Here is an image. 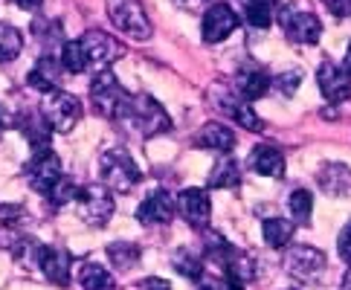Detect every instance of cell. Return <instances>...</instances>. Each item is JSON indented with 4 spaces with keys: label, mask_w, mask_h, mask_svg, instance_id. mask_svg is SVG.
I'll list each match as a JSON object with an SVG mask.
<instances>
[{
    "label": "cell",
    "mask_w": 351,
    "mask_h": 290,
    "mask_svg": "<svg viewBox=\"0 0 351 290\" xmlns=\"http://www.w3.org/2000/svg\"><path fill=\"white\" fill-rule=\"evenodd\" d=\"M9 125H12V117H9V113H6L3 108H0V134H3V131L9 128Z\"/></svg>",
    "instance_id": "39"
},
{
    "label": "cell",
    "mask_w": 351,
    "mask_h": 290,
    "mask_svg": "<svg viewBox=\"0 0 351 290\" xmlns=\"http://www.w3.org/2000/svg\"><path fill=\"white\" fill-rule=\"evenodd\" d=\"M250 169L265 178H285V154L276 145H256L250 151Z\"/></svg>",
    "instance_id": "16"
},
{
    "label": "cell",
    "mask_w": 351,
    "mask_h": 290,
    "mask_svg": "<svg viewBox=\"0 0 351 290\" xmlns=\"http://www.w3.org/2000/svg\"><path fill=\"white\" fill-rule=\"evenodd\" d=\"M197 290H230V285H227V279H221V276H200Z\"/></svg>",
    "instance_id": "35"
},
{
    "label": "cell",
    "mask_w": 351,
    "mask_h": 290,
    "mask_svg": "<svg viewBox=\"0 0 351 290\" xmlns=\"http://www.w3.org/2000/svg\"><path fill=\"white\" fill-rule=\"evenodd\" d=\"M171 267L192 282H197L200 276H204V261H200L192 250H178V253L171 256Z\"/></svg>",
    "instance_id": "29"
},
{
    "label": "cell",
    "mask_w": 351,
    "mask_h": 290,
    "mask_svg": "<svg viewBox=\"0 0 351 290\" xmlns=\"http://www.w3.org/2000/svg\"><path fill=\"white\" fill-rule=\"evenodd\" d=\"M293 221H287V218H265V223H261V235H265V244L273 247V250H279L285 247L287 241L293 238Z\"/></svg>",
    "instance_id": "26"
},
{
    "label": "cell",
    "mask_w": 351,
    "mask_h": 290,
    "mask_svg": "<svg viewBox=\"0 0 351 290\" xmlns=\"http://www.w3.org/2000/svg\"><path fill=\"white\" fill-rule=\"evenodd\" d=\"M119 122H131V128L143 136V140H152V136L171 131V119L169 113L162 110V105L152 96H131L128 110Z\"/></svg>",
    "instance_id": "1"
},
{
    "label": "cell",
    "mask_w": 351,
    "mask_h": 290,
    "mask_svg": "<svg viewBox=\"0 0 351 290\" xmlns=\"http://www.w3.org/2000/svg\"><path fill=\"white\" fill-rule=\"evenodd\" d=\"M38 267L41 273L47 276L53 285H61L64 287L70 282V270H73V258L67 250H61V247H38Z\"/></svg>",
    "instance_id": "15"
},
{
    "label": "cell",
    "mask_w": 351,
    "mask_h": 290,
    "mask_svg": "<svg viewBox=\"0 0 351 290\" xmlns=\"http://www.w3.org/2000/svg\"><path fill=\"white\" fill-rule=\"evenodd\" d=\"M61 70H67L73 75H79L87 70V56L79 41H64L61 44Z\"/></svg>",
    "instance_id": "30"
},
{
    "label": "cell",
    "mask_w": 351,
    "mask_h": 290,
    "mask_svg": "<svg viewBox=\"0 0 351 290\" xmlns=\"http://www.w3.org/2000/svg\"><path fill=\"white\" fill-rule=\"evenodd\" d=\"M12 3H15L18 9H23V12H38L44 0H12Z\"/></svg>",
    "instance_id": "38"
},
{
    "label": "cell",
    "mask_w": 351,
    "mask_h": 290,
    "mask_svg": "<svg viewBox=\"0 0 351 290\" xmlns=\"http://www.w3.org/2000/svg\"><path fill=\"white\" fill-rule=\"evenodd\" d=\"M79 204H82V215L87 223L93 226H105L110 221V215H114L117 209V200H114V192H110L108 186H87L82 189L79 195Z\"/></svg>",
    "instance_id": "10"
},
{
    "label": "cell",
    "mask_w": 351,
    "mask_h": 290,
    "mask_svg": "<svg viewBox=\"0 0 351 290\" xmlns=\"http://www.w3.org/2000/svg\"><path fill=\"white\" fill-rule=\"evenodd\" d=\"M178 209L183 221L192 226V230H206L209 226V215H212V204H209V195L204 189H186L178 197Z\"/></svg>",
    "instance_id": "13"
},
{
    "label": "cell",
    "mask_w": 351,
    "mask_h": 290,
    "mask_svg": "<svg viewBox=\"0 0 351 290\" xmlns=\"http://www.w3.org/2000/svg\"><path fill=\"white\" fill-rule=\"evenodd\" d=\"M140 256H143V250H140V244H134V241L108 244V258H110V264H114V270H117V273H128V270H134V264L140 261Z\"/></svg>",
    "instance_id": "24"
},
{
    "label": "cell",
    "mask_w": 351,
    "mask_h": 290,
    "mask_svg": "<svg viewBox=\"0 0 351 290\" xmlns=\"http://www.w3.org/2000/svg\"><path fill=\"white\" fill-rule=\"evenodd\" d=\"M337 250H340V258L351 267V223L340 232V241H337Z\"/></svg>",
    "instance_id": "34"
},
{
    "label": "cell",
    "mask_w": 351,
    "mask_h": 290,
    "mask_svg": "<svg viewBox=\"0 0 351 290\" xmlns=\"http://www.w3.org/2000/svg\"><path fill=\"white\" fill-rule=\"evenodd\" d=\"M343 70L351 75V44H348V49H346V64H343Z\"/></svg>",
    "instance_id": "40"
},
{
    "label": "cell",
    "mask_w": 351,
    "mask_h": 290,
    "mask_svg": "<svg viewBox=\"0 0 351 290\" xmlns=\"http://www.w3.org/2000/svg\"><path fill=\"white\" fill-rule=\"evenodd\" d=\"M61 180V160L49 145L32 148V157L27 162V183L38 195H47L49 189Z\"/></svg>",
    "instance_id": "7"
},
{
    "label": "cell",
    "mask_w": 351,
    "mask_h": 290,
    "mask_svg": "<svg viewBox=\"0 0 351 290\" xmlns=\"http://www.w3.org/2000/svg\"><path fill=\"white\" fill-rule=\"evenodd\" d=\"M235 186H241V169H238L232 157H221L209 174V189H235Z\"/></svg>",
    "instance_id": "25"
},
{
    "label": "cell",
    "mask_w": 351,
    "mask_h": 290,
    "mask_svg": "<svg viewBox=\"0 0 351 290\" xmlns=\"http://www.w3.org/2000/svg\"><path fill=\"white\" fill-rule=\"evenodd\" d=\"M325 253L313 247H291V253L285 258V270L293 276L296 282H305V285H317L325 273Z\"/></svg>",
    "instance_id": "9"
},
{
    "label": "cell",
    "mask_w": 351,
    "mask_h": 290,
    "mask_svg": "<svg viewBox=\"0 0 351 290\" xmlns=\"http://www.w3.org/2000/svg\"><path fill=\"white\" fill-rule=\"evenodd\" d=\"M287 206H291V215L296 218V223L302 226H311V212H313V195L308 189H296L287 200Z\"/></svg>",
    "instance_id": "32"
},
{
    "label": "cell",
    "mask_w": 351,
    "mask_h": 290,
    "mask_svg": "<svg viewBox=\"0 0 351 290\" xmlns=\"http://www.w3.org/2000/svg\"><path fill=\"white\" fill-rule=\"evenodd\" d=\"M247 23L256 29H267L276 18V0H244Z\"/></svg>",
    "instance_id": "27"
},
{
    "label": "cell",
    "mask_w": 351,
    "mask_h": 290,
    "mask_svg": "<svg viewBox=\"0 0 351 290\" xmlns=\"http://www.w3.org/2000/svg\"><path fill=\"white\" fill-rule=\"evenodd\" d=\"M317 82H319L322 96L328 99L331 105H340V102H346V99L351 96V75H348L343 67L331 64V61L319 64V70H317Z\"/></svg>",
    "instance_id": "14"
},
{
    "label": "cell",
    "mask_w": 351,
    "mask_h": 290,
    "mask_svg": "<svg viewBox=\"0 0 351 290\" xmlns=\"http://www.w3.org/2000/svg\"><path fill=\"white\" fill-rule=\"evenodd\" d=\"M90 99H93V108L99 117L105 119H114L119 122L125 117V110H128V102H131V93L125 90L119 84V79L110 70H102L90 82Z\"/></svg>",
    "instance_id": "2"
},
{
    "label": "cell",
    "mask_w": 351,
    "mask_h": 290,
    "mask_svg": "<svg viewBox=\"0 0 351 290\" xmlns=\"http://www.w3.org/2000/svg\"><path fill=\"white\" fill-rule=\"evenodd\" d=\"M58 70H61V64H56V58L53 56H41L38 58V64H35L32 70H29V87H35L38 93H49V90H56L58 87Z\"/></svg>",
    "instance_id": "21"
},
{
    "label": "cell",
    "mask_w": 351,
    "mask_h": 290,
    "mask_svg": "<svg viewBox=\"0 0 351 290\" xmlns=\"http://www.w3.org/2000/svg\"><path fill=\"white\" fill-rule=\"evenodd\" d=\"M41 113H44V119L49 122V128H53V131L70 134L73 128H76V122L82 119V102L73 93L56 87V90L44 93Z\"/></svg>",
    "instance_id": "4"
},
{
    "label": "cell",
    "mask_w": 351,
    "mask_h": 290,
    "mask_svg": "<svg viewBox=\"0 0 351 290\" xmlns=\"http://www.w3.org/2000/svg\"><path fill=\"white\" fill-rule=\"evenodd\" d=\"M23 49V35L12 23H0V64L15 61Z\"/></svg>",
    "instance_id": "28"
},
{
    "label": "cell",
    "mask_w": 351,
    "mask_h": 290,
    "mask_svg": "<svg viewBox=\"0 0 351 290\" xmlns=\"http://www.w3.org/2000/svg\"><path fill=\"white\" fill-rule=\"evenodd\" d=\"M218 108L227 113V117H232L238 125H244L247 131H265V122L256 117V110L250 108L247 99H241V96H230V93H221Z\"/></svg>",
    "instance_id": "17"
},
{
    "label": "cell",
    "mask_w": 351,
    "mask_h": 290,
    "mask_svg": "<svg viewBox=\"0 0 351 290\" xmlns=\"http://www.w3.org/2000/svg\"><path fill=\"white\" fill-rule=\"evenodd\" d=\"M174 209H178L174 197L166 192V189H157V192H152L140 204V209H136V221H140L143 226H166L174 218Z\"/></svg>",
    "instance_id": "12"
},
{
    "label": "cell",
    "mask_w": 351,
    "mask_h": 290,
    "mask_svg": "<svg viewBox=\"0 0 351 290\" xmlns=\"http://www.w3.org/2000/svg\"><path fill=\"white\" fill-rule=\"evenodd\" d=\"M343 285H346V290H351V270L346 273V279H343Z\"/></svg>",
    "instance_id": "41"
},
{
    "label": "cell",
    "mask_w": 351,
    "mask_h": 290,
    "mask_svg": "<svg viewBox=\"0 0 351 290\" xmlns=\"http://www.w3.org/2000/svg\"><path fill=\"white\" fill-rule=\"evenodd\" d=\"M195 145H197V148H212V151H221V154H227V151L235 148V134L227 128V125H221V122H206L204 128L195 134Z\"/></svg>",
    "instance_id": "20"
},
{
    "label": "cell",
    "mask_w": 351,
    "mask_h": 290,
    "mask_svg": "<svg viewBox=\"0 0 351 290\" xmlns=\"http://www.w3.org/2000/svg\"><path fill=\"white\" fill-rule=\"evenodd\" d=\"M279 23H282L287 41L299 44V47L317 44L319 35H322L319 18L313 15V12H308V9H299V6H285V9L279 12Z\"/></svg>",
    "instance_id": "5"
},
{
    "label": "cell",
    "mask_w": 351,
    "mask_h": 290,
    "mask_svg": "<svg viewBox=\"0 0 351 290\" xmlns=\"http://www.w3.org/2000/svg\"><path fill=\"white\" fill-rule=\"evenodd\" d=\"M108 15L117 29L136 38V41H148L152 38V23H148L140 0H108Z\"/></svg>",
    "instance_id": "6"
},
{
    "label": "cell",
    "mask_w": 351,
    "mask_h": 290,
    "mask_svg": "<svg viewBox=\"0 0 351 290\" xmlns=\"http://www.w3.org/2000/svg\"><path fill=\"white\" fill-rule=\"evenodd\" d=\"M140 178H143L140 169H136V162L131 160V154L125 148H110L102 154V180L110 192L128 195L136 189Z\"/></svg>",
    "instance_id": "3"
},
{
    "label": "cell",
    "mask_w": 351,
    "mask_h": 290,
    "mask_svg": "<svg viewBox=\"0 0 351 290\" xmlns=\"http://www.w3.org/2000/svg\"><path fill=\"white\" fill-rule=\"evenodd\" d=\"M270 84H273V79L265 67H244L238 73V93H241V99H247V102L265 99L270 93Z\"/></svg>",
    "instance_id": "18"
},
{
    "label": "cell",
    "mask_w": 351,
    "mask_h": 290,
    "mask_svg": "<svg viewBox=\"0 0 351 290\" xmlns=\"http://www.w3.org/2000/svg\"><path fill=\"white\" fill-rule=\"evenodd\" d=\"M317 180H319L325 195L340 197V195L351 192V169L346 166V162H325V166L319 169V174H317Z\"/></svg>",
    "instance_id": "19"
},
{
    "label": "cell",
    "mask_w": 351,
    "mask_h": 290,
    "mask_svg": "<svg viewBox=\"0 0 351 290\" xmlns=\"http://www.w3.org/2000/svg\"><path fill=\"white\" fill-rule=\"evenodd\" d=\"M79 285H82V290H117L114 276H110V273L102 267V264H96V261L82 264V270H79Z\"/></svg>",
    "instance_id": "23"
},
{
    "label": "cell",
    "mask_w": 351,
    "mask_h": 290,
    "mask_svg": "<svg viewBox=\"0 0 351 290\" xmlns=\"http://www.w3.org/2000/svg\"><path fill=\"white\" fill-rule=\"evenodd\" d=\"M79 195H82V189H79V183H76V180L61 178V180H58V183L47 192V200H49V204H53L56 209H61V206L73 204V200H79Z\"/></svg>",
    "instance_id": "31"
},
{
    "label": "cell",
    "mask_w": 351,
    "mask_h": 290,
    "mask_svg": "<svg viewBox=\"0 0 351 290\" xmlns=\"http://www.w3.org/2000/svg\"><path fill=\"white\" fill-rule=\"evenodd\" d=\"M325 6H328L331 15H337V18H348L351 15V0H325Z\"/></svg>",
    "instance_id": "36"
},
{
    "label": "cell",
    "mask_w": 351,
    "mask_h": 290,
    "mask_svg": "<svg viewBox=\"0 0 351 290\" xmlns=\"http://www.w3.org/2000/svg\"><path fill=\"white\" fill-rule=\"evenodd\" d=\"M18 128L23 131V136L29 140V145L32 148H44V145H49V122L44 119V113L41 110H27L23 117L18 119Z\"/></svg>",
    "instance_id": "22"
},
{
    "label": "cell",
    "mask_w": 351,
    "mask_h": 290,
    "mask_svg": "<svg viewBox=\"0 0 351 290\" xmlns=\"http://www.w3.org/2000/svg\"><path fill=\"white\" fill-rule=\"evenodd\" d=\"M238 15L235 9L227 3H212L209 12L204 15V41L206 44H221L238 29Z\"/></svg>",
    "instance_id": "11"
},
{
    "label": "cell",
    "mask_w": 351,
    "mask_h": 290,
    "mask_svg": "<svg viewBox=\"0 0 351 290\" xmlns=\"http://www.w3.org/2000/svg\"><path fill=\"white\" fill-rule=\"evenodd\" d=\"M79 44H82L84 56H87V67H108L110 61L125 56V44L117 41L114 35L102 32V29H87L79 38Z\"/></svg>",
    "instance_id": "8"
},
{
    "label": "cell",
    "mask_w": 351,
    "mask_h": 290,
    "mask_svg": "<svg viewBox=\"0 0 351 290\" xmlns=\"http://www.w3.org/2000/svg\"><path fill=\"white\" fill-rule=\"evenodd\" d=\"M302 79H305L302 70H287V73H282L279 79H276V87H279V93H285L287 99H291L296 93V87L302 84Z\"/></svg>",
    "instance_id": "33"
},
{
    "label": "cell",
    "mask_w": 351,
    "mask_h": 290,
    "mask_svg": "<svg viewBox=\"0 0 351 290\" xmlns=\"http://www.w3.org/2000/svg\"><path fill=\"white\" fill-rule=\"evenodd\" d=\"M143 290H171V285L166 279H157V276H154V279H145L143 282Z\"/></svg>",
    "instance_id": "37"
}]
</instances>
